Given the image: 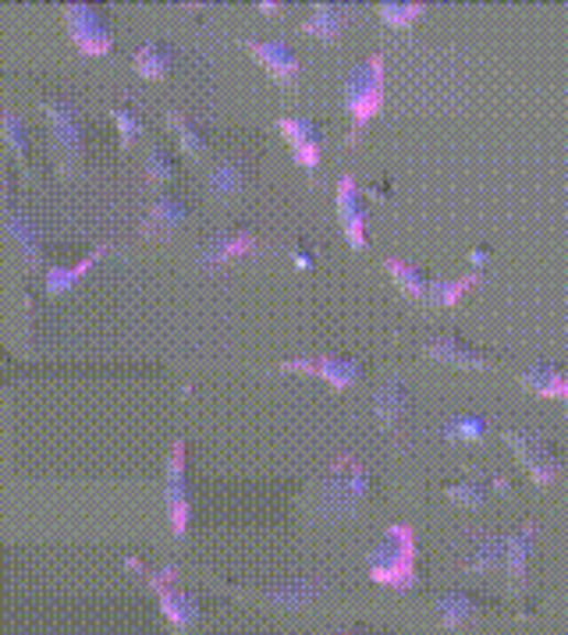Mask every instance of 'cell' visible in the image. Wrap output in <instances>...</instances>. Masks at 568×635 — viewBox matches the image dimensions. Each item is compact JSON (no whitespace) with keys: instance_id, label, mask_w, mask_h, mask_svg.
<instances>
[{"instance_id":"cell-1","label":"cell","mask_w":568,"mask_h":635,"mask_svg":"<svg viewBox=\"0 0 568 635\" xmlns=\"http://www.w3.org/2000/svg\"><path fill=\"white\" fill-rule=\"evenodd\" d=\"M416 554H419L416 529L408 526V522H394L367 554V568L373 582H381L384 590H416L419 582Z\"/></svg>"},{"instance_id":"cell-2","label":"cell","mask_w":568,"mask_h":635,"mask_svg":"<svg viewBox=\"0 0 568 635\" xmlns=\"http://www.w3.org/2000/svg\"><path fill=\"white\" fill-rule=\"evenodd\" d=\"M341 97H345V107H349V114H352V132L345 142H359L370 118L384 107V54L381 51H373L370 57H362L359 65L345 72Z\"/></svg>"},{"instance_id":"cell-3","label":"cell","mask_w":568,"mask_h":635,"mask_svg":"<svg viewBox=\"0 0 568 635\" xmlns=\"http://www.w3.org/2000/svg\"><path fill=\"white\" fill-rule=\"evenodd\" d=\"M370 490V472L356 455H338L317 486V515L320 518H345L352 515L359 501Z\"/></svg>"},{"instance_id":"cell-4","label":"cell","mask_w":568,"mask_h":635,"mask_svg":"<svg viewBox=\"0 0 568 635\" xmlns=\"http://www.w3.org/2000/svg\"><path fill=\"white\" fill-rule=\"evenodd\" d=\"M61 19L75 43L78 54L86 57H103L114 46V29L107 22V11L100 4H83V0H72V4L61 8Z\"/></svg>"},{"instance_id":"cell-5","label":"cell","mask_w":568,"mask_h":635,"mask_svg":"<svg viewBox=\"0 0 568 635\" xmlns=\"http://www.w3.org/2000/svg\"><path fill=\"white\" fill-rule=\"evenodd\" d=\"M40 107L46 121H51V139L61 156V171L72 174L83 161V118H78V107L65 97H46Z\"/></svg>"},{"instance_id":"cell-6","label":"cell","mask_w":568,"mask_h":635,"mask_svg":"<svg viewBox=\"0 0 568 635\" xmlns=\"http://www.w3.org/2000/svg\"><path fill=\"white\" fill-rule=\"evenodd\" d=\"M146 579L153 585L156 600H161V611H164L171 628L185 632V628H193L199 622V600L178 585V568L175 565H161L156 571H146Z\"/></svg>"},{"instance_id":"cell-7","label":"cell","mask_w":568,"mask_h":635,"mask_svg":"<svg viewBox=\"0 0 568 635\" xmlns=\"http://www.w3.org/2000/svg\"><path fill=\"white\" fill-rule=\"evenodd\" d=\"M164 507H167V522H171V533L185 536L188 529V462H185V437L171 440V451H167V462H164Z\"/></svg>"},{"instance_id":"cell-8","label":"cell","mask_w":568,"mask_h":635,"mask_svg":"<svg viewBox=\"0 0 568 635\" xmlns=\"http://www.w3.org/2000/svg\"><path fill=\"white\" fill-rule=\"evenodd\" d=\"M504 440H509V448L515 451L518 462H523V469L533 475V483L550 486L558 480L561 458H558L555 448H550V440L544 434H536V430H504Z\"/></svg>"},{"instance_id":"cell-9","label":"cell","mask_w":568,"mask_h":635,"mask_svg":"<svg viewBox=\"0 0 568 635\" xmlns=\"http://www.w3.org/2000/svg\"><path fill=\"white\" fill-rule=\"evenodd\" d=\"M281 370L288 373H313V376H324L335 391H345L359 384L362 376V362L356 355H338V352H324V355H298V359H288Z\"/></svg>"},{"instance_id":"cell-10","label":"cell","mask_w":568,"mask_h":635,"mask_svg":"<svg viewBox=\"0 0 568 635\" xmlns=\"http://www.w3.org/2000/svg\"><path fill=\"white\" fill-rule=\"evenodd\" d=\"M335 202H338V225H341L345 234H349V245H352V249H362V245H367L370 196L362 193L352 174H341L338 188H335Z\"/></svg>"},{"instance_id":"cell-11","label":"cell","mask_w":568,"mask_h":635,"mask_svg":"<svg viewBox=\"0 0 568 635\" xmlns=\"http://www.w3.org/2000/svg\"><path fill=\"white\" fill-rule=\"evenodd\" d=\"M277 129L281 135L292 142V150H295V161L309 167V171H317L320 167V153H324V129L313 118L306 114H284L277 118Z\"/></svg>"},{"instance_id":"cell-12","label":"cell","mask_w":568,"mask_h":635,"mask_svg":"<svg viewBox=\"0 0 568 635\" xmlns=\"http://www.w3.org/2000/svg\"><path fill=\"white\" fill-rule=\"evenodd\" d=\"M512 490V480L501 472H480V469H469L462 480H451L445 483V497L455 504H466V507H480L487 504L494 494H504Z\"/></svg>"},{"instance_id":"cell-13","label":"cell","mask_w":568,"mask_h":635,"mask_svg":"<svg viewBox=\"0 0 568 635\" xmlns=\"http://www.w3.org/2000/svg\"><path fill=\"white\" fill-rule=\"evenodd\" d=\"M242 46L260 61L266 72H271L274 83L295 86V78H298V54H295L292 43H284V40H249L245 36Z\"/></svg>"},{"instance_id":"cell-14","label":"cell","mask_w":568,"mask_h":635,"mask_svg":"<svg viewBox=\"0 0 568 635\" xmlns=\"http://www.w3.org/2000/svg\"><path fill=\"white\" fill-rule=\"evenodd\" d=\"M423 355H430L437 362H451V366H466V370H491L494 366L491 355L472 341H466L462 335H440V338L423 341Z\"/></svg>"},{"instance_id":"cell-15","label":"cell","mask_w":568,"mask_h":635,"mask_svg":"<svg viewBox=\"0 0 568 635\" xmlns=\"http://www.w3.org/2000/svg\"><path fill=\"white\" fill-rule=\"evenodd\" d=\"M188 220V202L178 193H161L153 199L146 220H142V234L146 238H171Z\"/></svg>"},{"instance_id":"cell-16","label":"cell","mask_w":568,"mask_h":635,"mask_svg":"<svg viewBox=\"0 0 568 635\" xmlns=\"http://www.w3.org/2000/svg\"><path fill=\"white\" fill-rule=\"evenodd\" d=\"M4 234L14 242V249L22 252V260L29 266L43 263V242H40V228L36 220L29 217L25 210H14L11 199H4Z\"/></svg>"},{"instance_id":"cell-17","label":"cell","mask_w":568,"mask_h":635,"mask_svg":"<svg viewBox=\"0 0 568 635\" xmlns=\"http://www.w3.org/2000/svg\"><path fill=\"white\" fill-rule=\"evenodd\" d=\"M352 4H335V0H320L313 4V11L303 19V33H313L317 40H338L345 33V25L352 22Z\"/></svg>"},{"instance_id":"cell-18","label":"cell","mask_w":568,"mask_h":635,"mask_svg":"<svg viewBox=\"0 0 568 635\" xmlns=\"http://www.w3.org/2000/svg\"><path fill=\"white\" fill-rule=\"evenodd\" d=\"M256 249V234L249 228H231V231H217L207 245H203L199 260L207 266H217V263H228L234 256H245V252Z\"/></svg>"},{"instance_id":"cell-19","label":"cell","mask_w":568,"mask_h":635,"mask_svg":"<svg viewBox=\"0 0 568 635\" xmlns=\"http://www.w3.org/2000/svg\"><path fill=\"white\" fill-rule=\"evenodd\" d=\"M518 384L533 394H540V398L568 402V373L561 366H555V362H533V366L518 373Z\"/></svg>"},{"instance_id":"cell-20","label":"cell","mask_w":568,"mask_h":635,"mask_svg":"<svg viewBox=\"0 0 568 635\" xmlns=\"http://www.w3.org/2000/svg\"><path fill=\"white\" fill-rule=\"evenodd\" d=\"M536 544V522H523L512 536H509V550H504V568H509V579H512V590L523 593L526 585V565H529V554Z\"/></svg>"},{"instance_id":"cell-21","label":"cell","mask_w":568,"mask_h":635,"mask_svg":"<svg viewBox=\"0 0 568 635\" xmlns=\"http://www.w3.org/2000/svg\"><path fill=\"white\" fill-rule=\"evenodd\" d=\"M487 607V600L477 596V593H469V590H451L437 600V611H440V625L445 628H462L469 625L472 617H480Z\"/></svg>"},{"instance_id":"cell-22","label":"cell","mask_w":568,"mask_h":635,"mask_svg":"<svg viewBox=\"0 0 568 635\" xmlns=\"http://www.w3.org/2000/svg\"><path fill=\"white\" fill-rule=\"evenodd\" d=\"M245 178H249V171H245L242 156H220L207 174V188L214 199H231L245 188Z\"/></svg>"},{"instance_id":"cell-23","label":"cell","mask_w":568,"mask_h":635,"mask_svg":"<svg viewBox=\"0 0 568 635\" xmlns=\"http://www.w3.org/2000/svg\"><path fill=\"white\" fill-rule=\"evenodd\" d=\"M373 412H376V419H381L384 426H398L405 419V412H408V387H405V380H398V376L384 380V384L373 391Z\"/></svg>"},{"instance_id":"cell-24","label":"cell","mask_w":568,"mask_h":635,"mask_svg":"<svg viewBox=\"0 0 568 635\" xmlns=\"http://www.w3.org/2000/svg\"><path fill=\"white\" fill-rule=\"evenodd\" d=\"M107 249H110V245H107V242H100V245H92V249L86 252V256H78V260H75V263H68V266H51V270H46V292H51V295L68 292L78 277H86L89 270L107 256Z\"/></svg>"},{"instance_id":"cell-25","label":"cell","mask_w":568,"mask_h":635,"mask_svg":"<svg viewBox=\"0 0 568 635\" xmlns=\"http://www.w3.org/2000/svg\"><path fill=\"white\" fill-rule=\"evenodd\" d=\"M504 550H509V536H498V533L477 536V544H472L466 558V571L469 576H491L494 568L504 565Z\"/></svg>"},{"instance_id":"cell-26","label":"cell","mask_w":568,"mask_h":635,"mask_svg":"<svg viewBox=\"0 0 568 635\" xmlns=\"http://www.w3.org/2000/svg\"><path fill=\"white\" fill-rule=\"evenodd\" d=\"M167 124L178 132V139H182V150H185L188 161H203V156H207V150H210V139H207V132H203L193 118L185 114V110L171 107V110H167Z\"/></svg>"},{"instance_id":"cell-27","label":"cell","mask_w":568,"mask_h":635,"mask_svg":"<svg viewBox=\"0 0 568 635\" xmlns=\"http://www.w3.org/2000/svg\"><path fill=\"white\" fill-rule=\"evenodd\" d=\"M480 281H483V270H469V274H462V277H434L430 295H426V306H459L462 295Z\"/></svg>"},{"instance_id":"cell-28","label":"cell","mask_w":568,"mask_h":635,"mask_svg":"<svg viewBox=\"0 0 568 635\" xmlns=\"http://www.w3.org/2000/svg\"><path fill=\"white\" fill-rule=\"evenodd\" d=\"M384 270L391 274V281L398 284L402 292L413 295V298L426 302V295H430V277H426L423 266L408 263V260H402V256H387V260H384Z\"/></svg>"},{"instance_id":"cell-29","label":"cell","mask_w":568,"mask_h":635,"mask_svg":"<svg viewBox=\"0 0 568 635\" xmlns=\"http://www.w3.org/2000/svg\"><path fill=\"white\" fill-rule=\"evenodd\" d=\"M324 585L317 579H288L281 585H271V590H263L260 596L271 600V603H281V607H303V603L317 600Z\"/></svg>"},{"instance_id":"cell-30","label":"cell","mask_w":568,"mask_h":635,"mask_svg":"<svg viewBox=\"0 0 568 635\" xmlns=\"http://www.w3.org/2000/svg\"><path fill=\"white\" fill-rule=\"evenodd\" d=\"M171 61H175V57H171V46L161 43V40H150L132 54V68L142 78H164L171 72Z\"/></svg>"},{"instance_id":"cell-31","label":"cell","mask_w":568,"mask_h":635,"mask_svg":"<svg viewBox=\"0 0 568 635\" xmlns=\"http://www.w3.org/2000/svg\"><path fill=\"white\" fill-rule=\"evenodd\" d=\"M0 135H4V142L11 146L14 161L29 167V129L14 107H0Z\"/></svg>"},{"instance_id":"cell-32","label":"cell","mask_w":568,"mask_h":635,"mask_svg":"<svg viewBox=\"0 0 568 635\" xmlns=\"http://www.w3.org/2000/svg\"><path fill=\"white\" fill-rule=\"evenodd\" d=\"M487 430H491V423H487L483 416H469V412L451 416L445 426H440V434H445V440H451V444H480L487 437Z\"/></svg>"},{"instance_id":"cell-33","label":"cell","mask_w":568,"mask_h":635,"mask_svg":"<svg viewBox=\"0 0 568 635\" xmlns=\"http://www.w3.org/2000/svg\"><path fill=\"white\" fill-rule=\"evenodd\" d=\"M376 11H381L384 25H391V29H408V25H416L423 14H426V4H423V0H381V4H376Z\"/></svg>"},{"instance_id":"cell-34","label":"cell","mask_w":568,"mask_h":635,"mask_svg":"<svg viewBox=\"0 0 568 635\" xmlns=\"http://www.w3.org/2000/svg\"><path fill=\"white\" fill-rule=\"evenodd\" d=\"M110 118H114V129L121 135V150H132V142L146 132V124H142V114L129 103H114L110 107Z\"/></svg>"},{"instance_id":"cell-35","label":"cell","mask_w":568,"mask_h":635,"mask_svg":"<svg viewBox=\"0 0 568 635\" xmlns=\"http://www.w3.org/2000/svg\"><path fill=\"white\" fill-rule=\"evenodd\" d=\"M178 174V161H175V153L164 150L161 142H153V146L146 150V178L153 185H164L171 182Z\"/></svg>"},{"instance_id":"cell-36","label":"cell","mask_w":568,"mask_h":635,"mask_svg":"<svg viewBox=\"0 0 568 635\" xmlns=\"http://www.w3.org/2000/svg\"><path fill=\"white\" fill-rule=\"evenodd\" d=\"M469 260L480 266V263H487V260H491V249H487V245H477V249L469 252Z\"/></svg>"},{"instance_id":"cell-37","label":"cell","mask_w":568,"mask_h":635,"mask_svg":"<svg viewBox=\"0 0 568 635\" xmlns=\"http://www.w3.org/2000/svg\"><path fill=\"white\" fill-rule=\"evenodd\" d=\"M387 196V182H376L373 188H370V199H384Z\"/></svg>"},{"instance_id":"cell-38","label":"cell","mask_w":568,"mask_h":635,"mask_svg":"<svg viewBox=\"0 0 568 635\" xmlns=\"http://www.w3.org/2000/svg\"><path fill=\"white\" fill-rule=\"evenodd\" d=\"M330 635H373V632H367V628H338V632H330Z\"/></svg>"},{"instance_id":"cell-39","label":"cell","mask_w":568,"mask_h":635,"mask_svg":"<svg viewBox=\"0 0 568 635\" xmlns=\"http://www.w3.org/2000/svg\"><path fill=\"white\" fill-rule=\"evenodd\" d=\"M295 263H298V266H306V263H313V256H309L306 249H295Z\"/></svg>"}]
</instances>
